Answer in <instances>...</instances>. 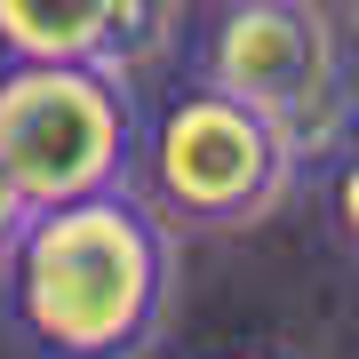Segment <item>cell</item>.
<instances>
[{
	"instance_id": "cell-1",
	"label": "cell",
	"mask_w": 359,
	"mask_h": 359,
	"mask_svg": "<svg viewBox=\"0 0 359 359\" xmlns=\"http://www.w3.org/2000/svg\"><path fill=\"white\" fill-rule=\"evenodd\" d=\"M176 295V224L136 184L32 208L0 256V311L32 359H144Z\"/></svg>"
},
{
	"instance_id": "cell-3",
	"label": "cell",
	"mask_w": 359,
	"mask_h": 359,
	"mask_svg": "<svg viewBox=\"0 0 359 359\" xmlns=\"http://www.w3.org/2000/svg\"><path fill=\"white\" fill-rule=\"evenodd\" d=\"M144 104L112 65H0V168L32 208L136 176Z\"/></svg>"
},
{
	"instance_id": "cell-5",
	"label": "cell",
	"mask_w": 359,
	"mask_h": 359,
	"mask_svg": "<svg viewBox=\"0 0 359 359\" xmlns=\"http://www.w3.org/2000/svg\"><path fill=\"white\" fill-rule=\"evenodd\" d=\"M176 0H0V65H112L136 72L168 40Z\"/></svg>"
},
{
	"instance_id": "cell-4",
	"label": "cell",
	"mask_w": 359,
	"mask_h": 359,
	"mask_svg": "<svg viewBox=\"0 0 359 359\" xmlns=\"http://www.w3.org/2000/svg\"><path fill=\"white\" fill-rule=\"evenodd\" d=\"M192 72L280 120L304 160L344 128V40L311 0H216Z\"/></svg>"
},
{
	"instance_id": "cell-7",
	"label": "cell",
	"mask_w": 359,
	"mask_h": 359,
	"mask_svg": "<svg viewBox=\"0 0 359 359\" xmlns=\"http://www.w3.org/2000/svg\"><path fill=\"white\" fill-rule=\"evenodd\" d=\"M25 216H32V200L16 192V176L0 168V256H8V240H16V231H25Z\"/></svg>"
},
{
	"instance_id": "cell-2",
	"label": "cell",
	"mask_w": 359,
	"mask_h": 359,
	"mask_svg": "<svg viewBox=\"0 0 359 359\" xmlns=\"http://www.w3.org/2000/svg\"><path fill=\"white\" fill-rule=\"evenodd\" d=\"M295 136L264 120L248 96L216 88V80H176L152 112H144L136 144V192L160 208L168 224L192 231H248L295 192Z\"/></svg>"
},
{
	"instance_id": "cell-6",
	"label": "cell",
	"mask_w": 359,
	"mask_h": 359,
	"mask_svg": "<svg viewBox=\"0 0 359 359\" xmlns=\"http://www.w3.org/2000/svg\"><path fill=\"white\" fill-rule=\"evenodd\" d=\"M327 216H335V240L359 256V144L335 160V184H327Z\"/></svg>"
},
{
	"instance_id": "cell-8",
	"label": "cell",
	"mask_w": 359,
	"mask_h": 359,
	"mask_svg": "<svg viewBox=\"0 0 359 359\" xmlns=\"http://www.w3.org/2000/svg\"><path fill=\"white\" fill-rule=\"evenodd\" d=\"M224 359H295V351H224Z\"/></svg>"
}]
</instances>
